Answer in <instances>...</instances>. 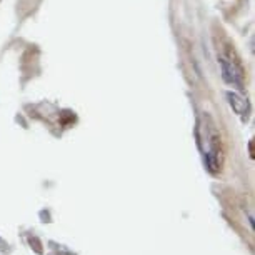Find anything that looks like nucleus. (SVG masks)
Segmentation results:
<instances>
[{"label":"nucleus","mask_w":255,"mask_h":255,"mask_svg":"<svg viewBox=\"0 0 255 255\" xmlns=\"http://www.w3.org/2000/svg\"><path fill=\"white\" fill-rule=\"evenodd\" d=\"M220 67H222V77L227 84L230 85H240L242 84V73L232 65V62H229L227 58H220Z\"/></svg>","instance_id":"f257e3e1"},{"label":"nucleus","mask_w":255,"mask_h":255,"mask_svg":"<svg viewBox=\"0 0 255 255\" xmlns=\"http://www.w3.org/2000/svg\"><path fill=\"white\" fill-rule=\"evenodd\" d=\"M227 100H229L230 107L234 109L235 113H238V115H242V117H247V113H249V104H247V100L244 97L238 95L237 92H227Z\"/></svg>","instance_id":"f03ea898"}]
</instances>
